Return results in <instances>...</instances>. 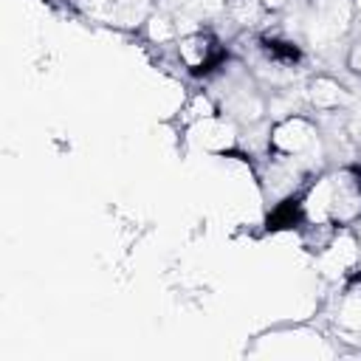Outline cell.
<instances>
[{"label":"cell","mask_w":361,"mask_h":361,"mask_svg":"<svg viewBox=\"0 0 361 361\" xmlns=\"http://www.w3.org/2000/svg\"><path fill=\"white\" fill-rule=\"evenodd\" d=\"M144 28H147L149 42H155V45H166V42H172L178 37V23L172 17H166V14H149Z\"/></svg>","instance_id":"obj_11"},{"label":"cell","mask_w":361,"mask_h":361,"mask_svg":"<svg viewBox=\"0 0 361 361\" xmlns=\"http://www.w3.org/2000/svg\"><path fill=\"white\" fill-rule=\"evenodd\" d=\"M353 8H355V17L361 20V0H353Z\"/></svg>","instance_id":"obj_14"},{"label":"cell","mask_w":361,"mask_h":361,"mask_svg":"<svg viewBox=\"0 0 361 361\" xmlns=\"http://www.w3.org/2000/svg\"><path fill=\"white\" fill-rule=\"evenodd\" d=\"M319 147V127L299 113L282 116L268 130V152L282 158H302L307 161Z\"/></svg>","instance_id":"obj_1"},{"label":"cell","mask_w":361,"mask_h":361,"mask_svg":"<svg viewBox=\"0 0 361 361\" xmlns=\"http://www.w3.org/2000/svg\"><path fill=\"white\" fill-rule=\"evenodd\" d=\"M259 3H262L265 14H276V11L288 8V3H290V0H259Z\"/></svg>","instance_id":"obj_13"},{"label":"cell","mask_w":361,"mask_h":361,"mask_svg":"<svg viewBox=\"0 0 361 361\" xmlns=\"http://www.w3.org/2000/svg\"><path fill=\"white\" fill-rule=\"evenodd\" d=\"M217 113H220V104H217V99H214L209 90H192V93L183 99V104H180V110H178V118H180V124H183V130H186L189 124H197V121L212 118V116H217Z\"/></svg>","instance_id":"obj_10"},{"label":"cell","mask_w":361,"mask_h":361,"mask_svg":"<svg viewBox=\"0 0 361 361\" xmlns=\"http://www.w3.org/2000/svg\"><path fill=\"white\" fill-rule=\"evenodd\" d=\"M353 17H355L353 0H316L302 25L310 42L327 45L353 28Z\"/></svg>","instance_id":"obj_3"},{"label":"cell","mask_w":361,"mask_h":361,"mask_svg":"<svg viewBox=\"0 0 361 361\" xmlns=\"http://www.w3.org/2000/svg\"><path fill=\"white\" fill-rule=\"evenodd\" d=\"M358 138H361V135H358Z\"/></svg>","instance_id":"obj_15"},{"label":"cell","mask_w":361,"mask_h":361,"mask_svg":"<svg viewBox=\"0 0 361 361\" xmlns=\"http://www.w3.org/2000/svg\"><path fill=\"white\" fill-rule=\"evenodd\" d=\"M175 51H178L180 65L192 73H212L220 65V54H223L217 37L206 28H195V31L180 34L175 42Z\"/></svg>","instance_id":"obj_6"},{"label":"cell","mask_w":361,"mask_h":361,"mask_svg":"<svg viewBox=\"0 0 361 361\" xmlns=\"http://www.w3.org/2000/svg\"><path fill=\"white\" fill-rule=\"evenodd\" d=\"M79 6L85 8L87 17L107 23V25H141L147 23L149 11V0H79Z\"/></svg>","instance_id":"obj_7"},{"label":"cell","mask_w":361,"mask_h":361,"mask_svg":"<svg viewBox=\"0 0 361 361\" xmlns=\"http://www.w3.org/2000/svg\"><path fill=\"white\" fill-rule=\"evenodd\" d=\"M305 99H307V104H310L313 110H319V113H333V110H341V107L350 102V90H347L338 79L322 73V76H313V79L307 82Z\"/></svg>","instance_id":"obj_9"},{"label":"cell","mask_w":361,"mask_h":361,"mask_svg":"<svg viewBox=\"0 0 361 361\" xmlns=\"http://www.w3.org/2000/svg\"><path fill=\"white\" fill-rule=\"evenodd\" d=\"M327 189H330V223L336 228L358 223L361 220V169L338 166L327 172Z\"/></svg>","instance_id":"obj_2"},{"label":"cell","mask_w":361,"mask_h":361,"mask_svg":"<svg viewBox=\"0 0 361 361\" xmlns=\"http://www.w3.org/2000/svg\"><path fill=\"white\" fill-rule=\"evenodd\" d=\"M186 141L195 149L206 152V155H228L240 141V124L231 116L217 113L212 118L189 124L186 127Z\"/></svg>","instance_id":"obj_5"},{"label":"cell","mask_w":361,"mask_h":361,"mask_svg":"<svg viewBox=\"0 0 361 361\" xmlns=\"http://www.w3.org/2000/svg\"><path fill=\"white\" fill-rule=\"evenodd\" d=\"M336 330L344 341H361V274H350L336 305Z\"/></svg>","instance_id":"obj_8"},{"label":"cell","mask_w":361,"mask_h":361,"mask_svg":"<svg viewBox=\"0 0 361 361\" xmlns=\"http://www.w3.org/2000/svg\"><path fill=\"white\" fill-rule=\"evenodd\" d=\"M361 259V243L350 231V226H341L333 231V237L316 251V265L324 279H347Z\"/></svg>","instance_id":"obj_4"},{"label":"cell","mask_w":361,"mask_h":361,"mask_svg":"<svg viewBox=\"0 0 361 361\" xmlns=\"http://www.w3.org/2000/svg\"><path fill=\"white\" fill-rule=\"evenodd\" d=\"M347 65H350V71H355V73L361 76V42H353V45H350V51H347Z\"/></svg>","instance_id":"obj_12"}]
</instances>
